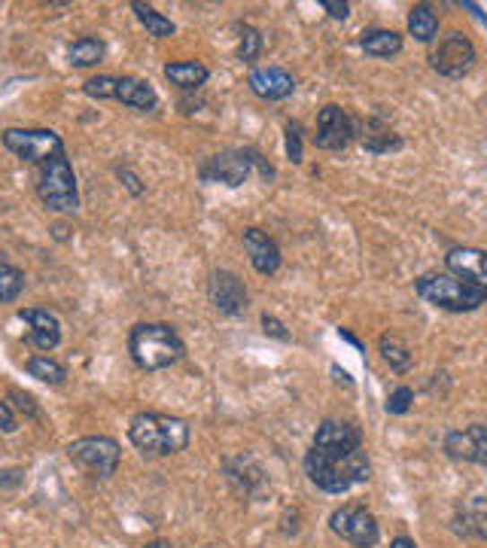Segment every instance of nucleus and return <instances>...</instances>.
<instances>
[{
  "label": "nucleus",
  "mask_w": 487,
  "mask_h": 548,
  "mask_svg": "<svg viewBox=\"0 0 487 548\" xmlns=\"http://www.w3.org/2000/svg\"><path fill=\"white\" fill-rule=\"evenodd\" d=\"M128 439L146 457H168L189 445V423L171 414L143 412L128 423Z\"/></svg>",
  "instance_id": "f257e3e1"
},
{
  "label": "nucleus",
  "mask_w": 487,
  "mask_h": 548,
  "mask_svg": "<svg viewBox=\"0 0 487 548\" xmlns=\"http://www.w3.org/2000/svg\"><path fill=\"white\" fill-rule=\"evenodd\" d=\"M128 351L131 360L137 362L146 372H159L174 362L183 360L187 347H183L180 335L168 326V323H141V326L131 329L128 335Z\"/></svg>",
  "instance_id": "f03ea898"
},
{
  "label": "nucleus",
  "mask_w": 487,
  "mask_h": 548,
  "mask_svg": "<svg viewBox=\"0 0 487 548\" xmlns=\"http://www.w3.org/2000/svg\"><path fill=\"white\" fill-rule=\"evenodd\" d=\"M417 296L445 311H475L487 302V292L457 281L454 274H423L417 281Z\"/></svg>",
  "instance_id": "7ed1b4c3"
},
{
  "label": "nucleus",
  "mask_w": 487,
  "mask_h": 548,
  "mask_svg": "<svg viewBox=\"0 0 487 548\" xmlns=\"http://www.w3.org/2000/svg\"><path fill=\"white\" fill-rule=\"evenodd\" d=\"M37 192H40V202L49 207V211L71 213L80 207L76 177H74V168H71V161H67L65 152L40 165V183H37Z\"/></svg>",
  "instance_id": "20e7f679"
},
{
  "label": "nucleus",
  "mask_w": 487,
  "mask_h": 548,
  "mask_svg": "<svg viewBox=\"0 0 487 548\" xmlns=\"http://www.w3.org/2000/svg\"><path fill=\"white\" fill-rule=\"evenodd\" d=\"M0 141H4V146L10 152H15V156L25 161H34V165H43V161L65 152L61 137L49 128H6L0 135Z\"/></svg>",
  "instance_id": "39448f33"
},
{
  "label": "nucleus",
  "mask_w": 487,
  "mask_h": 548,
  "mask_svg": "<svg viewBox=\"0 0 487 548\" xmlns=\"http://www.w3.org/2000/svg\"><path fill=\"white\" fill-rule=\"evenodd\" d=\"M71 460L83 473H89L91 478H110L119 466V445L107 436H86V439H76L71 445Z\"/></svg>",
  "instance_id": "423d86ee"
},
{
  "label": "nucleus",
  "mask_w": 487,
  "mask_h": 548,
  "mask_svg": "<svg viewBox=\"0 0 487 548\" xmlns=\"http://www.w3.org/2000/svg\"><path fill=\"white\" fill-rule=\"evenodd\" d=\"M329 527L335 536L347 539L351 545L357 548H372L378 543V536H381V530H378V521L372 512H366L362 506H342L332 512L329 518Z\"/></svg>",
  "instance_id": "0eeeda50"
},
{
  "label": "nucleus",
  "mask_w": 487,
  "mask_h": 548,
  "mask_svg": "<svg viewBox=\"0 0 487 548\" xmlns=\"http://www.w3.org/2000/svg\"><path fill=\"white\" fill-rule=\"evenodd\" d=\"M430 65L432 71H439L448 80H460L463 74L473 71L475 65V46L469 43V37L463 34H448L439 49L430 56Z\"/></svg>",
  "instance_id": "6e6552de"
},
{
  "label": "nucleus",
  "mask_w": 487,
  "mask_h": 548,
  "mask_svg": "<svg viewBox=\"0 0 487 548\" xmlns=\"http://www.w3.org/2000/svg\"><path fill=\"white\" fill-rule=\"evenodd\" d=\"M353 135H357V128H353V119L347 116V110H342V107L329 104V107H323L320 116H317L314 144L320 146V150L342 152L344 146L351 144Z\"/></svg>",
  "instance_id": "1a4fd4ad"
},
{
  "label": "nucleus",
  "mask_w": 487,
  "mask_h": 548,
  "mask_svg": "<svg viewBox=\"0 0 487 548\" xmlns=\"http://www.w3.org/2000/svg\"><path fill=\"white\" fill-rule=\"evenodd\" d=\"M207 296H211L213 308L220 314H229V317H238V314L247 311V287L238 274L231 272H213L211 274V283H207Z\"/></svg>",
  "instance_id": "9d476101"
},
{
  "label": "nucleus",
  "mask_w": 487,
  "mask_h": 548,
  "mask_svg": "<svg viewBox=\"0 0 487 548\" xmlns=\"http://www.w3.org/2000/svg\"><path fill=\"white\" fill-rule=\"evenodd\" d=\"M314 448L326 454V457L344 460L347 454L362 448V436L357 427H351V423H344V421H323L320 427H317Z\"/></svg>",
  "instance_id": "9b49d317"
},
{
  "label": "nucleus",
  "mask_w": 487,
  "mask_h": 548,
  "mask_svg": "<svg viewBox=\"0 0 487 548\" xmlns=\"http://www.w3.org/2000/svg\"><path fill=\"white\" fill-rule=\"evenodd\" d=\"M305 473L317 488L326 493H344V491H351V484H353L344 473V460L326 457V454L317 451V448H311V451L305 454Z\"/></svg>",
  "instance_id": "f8f14e48"
},
{
  "label": "nucleus",
  "mask_w": 487,
  "mask_h": 548,
  "mask_svg": "<svg viewBox=\"0 0 487 548\" xmlns=\"http://www.w3.org/2000/svg\"><path fill=\"white\" fill-rule=\"evenodd\" d=\"M250 168H253V152L226 150V152H216L213 159H207V165L201 168V177L213 183H226V187H241L247 177H250Z\"/></svg>",
  "instance_id": "ddd939ff"
},
{
  "label": "nucleus",
  "mask_w": 487,
  "mask_h": 548,
  "mask_svg": "<svg viewBox=\"0 0 487 548\" xmlns=\"http://www.w3.org/2000/svg\"><path fill=\"white\" fill-rule=\"evenodd\" d=\"M445 262H448V272L457 277V281L487 292V253L484 250H478V247H454V250H448Z\"/></svg>",
  "instance_id": "4468645a"
},
{
  "label": "nucleus",
  "mask_w": 487,
  "mask_h": 548,
  "mask_svg": "<svg viewBox=\"0 0 487 548\" xmlns=\"http://www.w3.org/2000/svg\"><path fill=\"white\" fill-rule=\"evenodd\" d=\"M19 317L28 323V344L40 347V351H52L61 342V323L56 314H49L46 308H22Z\"/></svg>",
  "instance_id": "2eb2a0df"
},
{
  "label": "nucleus",
  "mask_w": 487,
  "mask_h": 548,
  "mask_svg": "<svg viewBox=\"0 0 487 548\" xmlns=\"http://www.w3.org/2000/svg\"><path fill=\"white\" fill-rule=\"evenodd\" d=\"M247 86H250L253 95H259L262 101H283V98L292 95L296 83H292V76L287 71H281V67H257V71H250Z\"/></svg>",
  "instance_id": "dca6fc26"
},
{
  "label": "nucleus",
  "mask_w": 487,
  "mask_h": 548,
  "mask_svg": "<svg viewBox=\"0 0 487 548\" xmlns=\"http://www.w3.org/2000/svg\"><path fill=\"white\" fill-rule=\"evenodd\" d=\"M244 250L259 274H274L281 268V247L262 229H244Z\"/></svg>",
  "instance_id": "f3484780"
},
{
  "label": "nucleus",
  "mask_w": 487,
  "mask_h": 548,
  "mask_svg": "<svg viewBox=\"0 0 487 548\" xmlns=\"http://www.w3.org/2000/svg\"><path fill=\"white\" fill-rule=\"evenodd\" d=\"M116 101H122L126 107H135V110H156L159 98L150 83L137 80V76H119V80H116Z\"/></svg>",
  "instance_id": "a211bd4d"
},
{
  "label": "nucleus",
  "mask_w": 487,
  "mask_h": 548,
  "mask_svg": "<svg viewBox=\"0 0 487 548\" xmlns=\"http://www.w3.org/2000/svg\"><path fill=\"white\" fill-rule=\"evenodd\" d=\"M360 46L366 56H375V58H390V56H399L402 52V37L396 30H384V28H375V30H366L360 37Z\"/></svg>",
  "instance_id": "6ab92c4d"
},
{
  "label": "nucleus",
  "mask_w": 487,
  "mask_h": 548,
  "mask_svg": "<svg viewBox=\"0 0 487 548\" xmlns=\"http://www.w3.org/2000/svg\"><path fill=\"white\" fill-rule=\"evenodd\" d=\"M457 534L484 539L487 543V497H475L473 503L457 515Z\"/></svg>",
  "instance_id": "aec40b11"
},
{
  "label": "nucleus",
  "mask_w": 487,
  "mask_h": 548,
  "mask_svg": "<svg viewBox=\"0 0 487 548\" xmlns=\"http://www.w3.org/2000/svg\"><path fill=\"white\" fill-rule=\"evenodd\" d=\"M165 76L174 83V86L192 91V89L204 86L211 74H207V67L198 65V61H174V65H165Z\"/></svg>",
  "instance_id": "412c9836"
},
{
  "label": "nucleus",
  "mask_w": 487,
  "mask_h": 548,
  "mask_svg": "<svg viewBox=\"0 0 487 548\" xmlns=\"http://www.w3.org/2000/svg\"><path fill=\"white\" fill-rule=\"evenodd\" d=\"M408 30L417 43H432L439 34V15L432 13L430 4H414L408 13Z\"/></svg>",
  "instance_id": "4be33fe9"
},
{
  "label": "nucleus",
  "mask_w": 487,
  "mask_h": 548,
  "mask_svg": "<svg viewBox=\"0 0 487 548\" xmlns=\"http://www.w3.org/2000/svg\"><path fill=\"white\" fill-rule=\"evenodd\" d=\"M67 58H71L74 67H95L104 61V40H98V37H80L67 49Z\"/></svg>",
  "instance_id": "5701e85b"
},
{
  "label": "nucleus",
  "mask_w": 487,
  "mask_h": 548,
  "mask_svg": "<svg viewBox=\"0 0 487 548\" xmlns=\"http://www.w3.org/2000/svg\"><path fill=\"white\" fill-rule=\"evenodd\" d=\"M131 10H135L137 15V22L150 30V37H159V40H165V37H174V22L168 19V15H161L156 13L152 6H146V4H131Z\"/></svg>",
  "instance_id": "b1692460"
},
{
  "label": "nucleus",
  "mask_w": 487,
  "mask_h": 548,
  "mask_svg": "<svg viewBox=\"0 0 487 548\" xmlns=\"http://www.w3.org/2000/svg\"><path fill=\"white\" fill-rule=\"evenodd\" d=\"M25 369H28L30 378H37V381H43V384H52V387L65 384V378H67L65 366L56 362L52 357H30Z\"/></svg>",
  "instance_id": "393cba45"
},
{
  "label": "nucleus",
  "mask_w": 487,
  "mask_h": 548,
  "mask_svg": "<svg viewBox=\"0 0 487 548\" xmlns=\"http://www.w3.org/2000/svg\"><path fill=\"white\" fill-rule=\"evenodd\" d=\"M362 144H366L369 152H387V150H399L402 141L393 135L390 128H384L381 122H366V131H362Z\"/></svg>",
  "instance_id": "a878e982"
},
{
  "label": "nucleus",
  "mask_w": 487,
  "mask_h": 548,
  "mask_svg": "<svg viewBox=\"0 0 487 548\" xmlns=\"http://www.w3.org/2000/svg\"><path fill=\"white\" fill-rule=\"evenodd\" d=\"M22 290H25V274L15 265L0 262V302H15Z\"/></svg>",
  "instance_id": "bb28decb"
},
{
  "label": "nucleus",
  "mask_w": 487,
  "mask_h": 548,
  "mask_svg": "<svg viewBox=\"0 0 487 548\" xmlns=\"http://www.w3.org/2000/svg\"><path fill=\"white\" fill-rule=\"evenodd\" d=\"M445 454L451 460H469V463H473L475 448H473V436H469V430H454V433H448L445 436Z\"/></svg>",
  "instance_id": "cd10ccee"
},
{
  "label": "nucleus",
  "mask_w": 487,
  "mask_h": 548,
  "mask_svg": "<svg viewBox=\"0 0 487 548\" xmlns=\"http://www.w3.org/2000/svg\"><path fill=\"white\" fill-rule=\"evenodd\" d=\"M381 353H384V360L390 362V369H396V372H405V369L412 366V353H408V347L393 335L381 338Z\"/></svg>",
  "instance_id": "c85d7f7f"
},
{
  "label": "nucleus",
  "mask_w": 487,
  "mask_h": 548,
  "mask_svg": "<svg viewBox=\"0 0 487 548\" xmlns=\"http://www.w3.org/2000/svg\"><path fill=\"white\" fill-rule=\"evenodd\" d=\"M262 52V34L257 28H244L241 30V46H238V56H241V61H247V65H253V61L259 58Z\"/></svg>",
  "instance_id": "c756f323"
},
{
  "label": "nucleus",
  "mask_w": 487,
  "mask_h": 548,
  "mask_svg": "<svg viewBox=\"0 0 487 548\" xmlns=\"http://www.w3.org/2000/svg\"><path fill=\"white\" fill-rule=\"evenodd\" d=\"M116 80H119V76H95V80L86 83V95L98 98V101H107V98L116 101Z\"/></svg>",
  "instance_id": "7c9ffc66"
},
{
  "label": "nucleus",
  "mask_w": 487,
  "mask_h": 548,
  "mask_svg": "<svg viewBox=\"0 0 487 548\" xmlns=\"http://www.w3.org/2000/svg\"><path fill=\"white\" fill-rule=\"evenodd\" d=\"M414 403V390L412 387H396L387 399V414H405Z\"/></svg>",
  "instance_id": "2f4dec72"
},
{
  "label": "nucleus",
  "mask_w": 487,
  "mask_h": 548,
  "mask_svg": "<svg viewBox=\"0 0 487 548\" xmlns=\"http://www.w3.org/2000/svg\"><path fill=\"white\" fill-rule=\"evenodd\" d=\"M469 436H473V448H475L473 463L487 466V427L484 423H473V427H469Z\"/></svg>",
  "instance_id": "473e14b6"
},
{
  "label": "nucleus",
  "mask_w": 487,
  "mask_h": 548,
  "mask_svg": "<svg viewBox=\"0 0 487 548\" xmlns=\"http://www.w3.org/2000/svg\"><path fill=\"white\" fill-rule=\"evenodd\" d=\"M287 156L290 161H301V126L299 122H290L287 126Z\"/></svg>",
  "instance_id": "72a5a7b5"
},
{
  "label": "nucleus",
  "mask_w": 487,
  "mask_h": 548,
  "mask_svg": "<svg viewBox=\"0 0 487 548\" xmlns=\"http://www.w3.org/2000/svg\"><path fill=\"white\" fill-rule=\"evenodd\" d=\"M10 399H13L15 408H19L22 414H28V418H40V408H37L34 396H28V393H22V390H13Z\"/></svg>",
  "instance_id": "f704fd0d"
},
{
  "label": "nucleus",
  "mask_w": 487,
  "mask_h": 548,
  "mask_svg": "<svg viewBox=\"0 0 487 548\" xmlns=\"http://www.w3.org/2000/svg\"><path fill=\"white\" fill-rule=\"evenodd\" d=\"M320 6L332 15V19H347V13H351V6H347L344 0L342 4H338V0H320Z\"/></svg>",
  "instance_id": "c9c22d12"
},
{
  "label": "nucleus",
  "mask_w": 487,
  "mask_h": 548,
  "mask_svg": "<svg viewBox=\"0 0 487 548\" xmlns=\"http://www.w3.org/2000/svg\"><path fill=\"white\" fill-rule=\"evenodd\" d=\"M0 430L4 433H15V414L6 403H0Z\"/></svg>",
  "instance_id": "e433bc0d"
},
{
  "label": "nucleus",
  "mask_w": 487,
  "mask_h": 548,
  "mask_svg": "<svg viewBox=\"0 0 487 548\" xmlns=\"http://www.w3.org/2000/svg\"><path fill=\"white\" fill-rule=\"evenodd\" d=\"M262 326H265L268 335H274V338H281V342H287V332H283V326H281V323H277L274 317H268V314H265V317H262Z\"/></svg>",
  "instance_id": "4c0bfd02"
},
{
  "label": "nucleus",
  "mask_w": 487,
  "mask_h": 548,
  "mask_svg": "<svg viewBox=\"0 0 487 548\" xmlns=\"http://www.w3.org/2000/svg\"><path fill=\"white\" fill-rule=\"evenodd\" d=\"M119 177H122V180H126V187H128L131 192H135V196H141V192H143V187H141V180H137V177H135V174H131V171H128V168H119Z\"/></svg>",
  "instance_id": "58836bf2"
},
{
  "label": "nucleus",
  "mask_w": 487,
  "mask_h": 548,
  "mask_svg": "<svg viewBox=\"0 0 487 548\" xmlns=\"http://www.w3.org/2000/svg\"><path fill=\"white\" fill-rule=\"evenodd\" d=\"M390 548H417V545H414V539H408V536H396V539H393V543H390Z\"/></svg>",
  "instance_id": "ea45409f"
},
{
  "label": "nucleus",
  "mask_w": 487,
  "mask_h": 548,
  "mask_svg": "<svg viewBox=\"0 0 487 548\" xmlns=\"http://www.w3.org/2000/svg\"><path fill=\"white\" fill-rule=\"evenodd\" d=\"M146 548H174L171 543H165V539H156V543H150Z\"/></svg>",
  "instance_id": "a19ab883"
}]
</instances>
